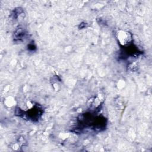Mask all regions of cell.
Here are the masks:
<instances>
[{"instance_id":"cell-1","label":"cell","mask_w":152,"mask_h":152,"mask_svg":"<svg viewBox=\"0 0 152 152\" xmlns=\"http://www.w3.org/2000/svg\"><path fill=\"white\" fill-rule=\"evenodd\" d=\"M116 38L119 44L124 47L129 46L133 40L131 33L123 30H119L116 33Z\"/></svg>"}]
</instances>
